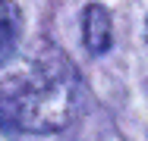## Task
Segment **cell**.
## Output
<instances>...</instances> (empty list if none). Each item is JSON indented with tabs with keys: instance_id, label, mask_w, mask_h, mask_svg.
Masks as SVG:
<instances>
[{
	"instance_id": "cell-1",
	"label": "cell",
	"mask_w": 148,
	"mask_h": 141,
	"mask_svg": "<svg viewBox=\"0 0 148 141\" xmlns=\"http://www.w3.org/2000/svg\"><path fill=\"white\" fill-rule=\"evenodd\" d=\"M79 104V72L51 44H38L0 79V129L10 132H60L76 119Z\"/></svg>"
},
{
	"instance_id": "cell-2",
	"label": "cell",
	"mask_w": 148,
	"mask_h": 141,
	"mask_svg": "<svg viewBox=\"0 0 148 141\" xmlns=\"http://www.w3.org/2000/svg\"><path fill=\"white\" fill-rule=\"evenodd\" d=\"M82 41L91 54H107L114 31H110V13L101 3H88L82 13Z\"/></svg>"
},
{
	"instance_id": "cell-3",
	"label": "cell",
	"mask_w": 148,
	"mask_h": 141,
	"mask_svg": "<svg viewBox=\"0 0 148 141\" xmlns=\"http://www.w3.org/2000/svg\"><path fill=\"white\" fill-rule=\"evenodd\" d=\"M19 35H22V13L16 0H0V66L13 60L19 47Z\"/></svg>"
},
{
	"instance_id": "cell-4",
	"label": "cell",
	"mask_w": 148,
	"mask_h": 141,
	"mask_svg": "<svg viewBox=\"0 0 148 141\" xmlns=\"http://www.w3.org/2000/svg\"><path fill=\"white\" fill-rule=\"evenodd\" d=\"M145 35H148V22H145Z\"/></svg>"
}]
</instances>
